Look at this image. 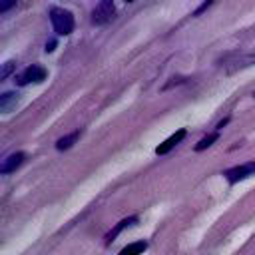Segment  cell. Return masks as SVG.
I'll return each instance as SVG.
<instances>
[{"label": "cell", "instance_id": "obj_7", "mask_svg": "<svg viewBox=\"0 0 255 255\" xmlns=\"http://www.w3.org/2000/svg\"><path fill=\"white\" fill-rule=\"evenodd\" d=\"M16 104H18V94H14V92H4V94L0 96V110H2L4 114L12 112V110L16 108Z\"/></svg>", "mask_w": 255, "mask_h": 255}, {"label": "cell", "instance_id": "obj_6", "mask_svg": "<svg viewBox=\"0 0 255 255\" xmlns=\"http://www.w3.org/2000/svg\"><path fill=\"white\" fill-rule=\"evenodd\" d=\"M24 153L22 151H16V153H10L4 161H2V165H0V171L2 173H12L16 167H20L22 165V161H24Z\"/></svg>", "mask_w": 255, "mask_h": 255}, {"label": "cell", "instance_id": "obj_5", "mask_svg": "<svg viewBox=\"0 0 255 255\" xmlns=\"http://www.w3.org/2000/svg\"><path fill=\"white\" fill-rule=\"evenodd\" d=\"M183 137H185V129H177V131H175V133H171L163 143H159V145L155 147V153H157V155L167 153V151H169V149H173V147H175Z\"/></svg>", "mask_w": 255, "mask_h": 255}, {"label": "cell", "instance_id": "obj_12", "mask_svg": "<svg viewBox=\"0 0 255 255\" xmlns=\"http://www.w3.org/2000/svg\"><path fill=\"white\" fill-rule=\"evenodd\" d=\"M14 68H16V64H14V62H6V64H4V68H2V74H0V78H2V80H6Z\"/></svg>", "mask_w": 255, "mask_h": 255}, {"label": "cell", "instance_id": "obj_13", "mask_svg": "<svg viewBox=\"0 0 255 255\" xmlns=\"http://www.w3.org/2000/svg\"><path fill=\"white\" fill-rule=\"evenodd\" d=\"M54 46H56V42H50V44H46V52H52V50H54Z\"/></svg>", "mask_w": 255, "mask_h": 255}, {"label": "cell", "instance_id": "obj_14", "mask_svg": "<svg viewBox=\"0 0 255 255\" xmlns=\"http://www.w3.org/2000/svg\"><path fill=\"white\" fill-rule=\"evenodd\" d=\"M253 98H255V92H253Z\"/></svg>", "mask_w": 255, "mask_h": 255}, {"label": "cell", "instance_id": "obj_8", "mask_svg": "<svg viewBox=\"0 0 255 255\" xmlns=\"http://www.w3.org/2000/svg\"><path fill=\"white\" fill-rule=\"evenodd\" d=\"M135 221H137V217H128V219H122V221H120V223H118V225H116L112 231H108V235H106V243H112V241H114V239H116V237H118V235H120V233H122L126 227L133 225Z\"/></svg>", "mask_w": 255, "mask_h": 255}, {"label": "cell", "instance_id": "obj_4", "mask_svg": "<svg viewBox=\"0 0 255 255\" xmlns=\"http://www.w3.org/2000/svg\"><path fill=\"white\" fill-rule=\"evenodd\" d=\"M225 179L229 183H237V181H243L251 175H255V161H247V163H241V165H235V167H229L223 171Z\"/></svg>", "mask_w": 255, "mask_h": 255}, {"label": "cell", "instance_id": "obj_9", "mask_svg": "<svg viewBox=\"0 0 255 255\" xmlns=\"http://www.w3.org/2000/svg\"><path fill=\"white\" fill-rule=\"evenodd\" d=\"M147 249V241H133L129 245H126L118 255H141Z\"/></svg>", "mask_w": 255, "mask_h": 255}, {"label": "cell", "instance_id": "obj_10", "mask_svg": "<svg viewBox=\"0 0 255 255\" xmlns=\"http://www.w3.org/2000/svg\"><path fill=\"white\" fill-rule=\"evenodd\" d=\"M80 137V131H72L70 135H64V137H60L58 141H56V147L58 149H68V147H72L74 143H76V139Z\"/></svg>", "mask_w": 255, "mask_h": 255}, {"label": "cell", "instance_id": "obj_1", "mask_svg": "<svg viewBox=\"0 0 255 255\" xmlns=\"http://www.w3.org/2000/svg\"><path fill=\"white\" fill-rule=\"evenodd\" d=\"M50 22H52V28L58 36H68L74 30V16L70 10L52 6L50 8Z\"/></svg>", "mask_w": 255, "mask_h": 255}, {"label": "cell", "instance_id": "obj_3", "mask_svg": "<svg viewBox=\"0 0 255 255\" xmlns=\"http://www.w3.org/2000/svg\"><path fill=\"white\" fill-rule=\"evenodd\" d=\"M116 16V6L112 0H102L100 4H96V8L92 10V24L94 26H104L108 22H112Z\"/></svg>", "mask_w": 255, "mask_h": 255}, {"label": "cell", "instance_id": "obj_11", "mask_svg": "<svg viewBox=\"0 0 255 255\" xmlns=\"http://www.w3.org/2000/svg\"><path fill=\"white\" fill-rule=\"evenodd\" d=\"M217 137H219V133H217V131H215V133H209V135H205V137H203V139H199V143L195 145V151H201V149L209 147V145H211V143H213Z\"/></svg>", "mask_w": 255, "mask_h": 255}, {"label": "cell", "instance_id": "obj_2", "mask_svg": "<svg viewBox=\"0 0 255 255\" xmlns=\"http://www.w3.org/2000/svg\"><path fill=\"white\" fill-rule=\"evenodd\" d=\"M46 76H48V72H46V68H42V66H38V64H32V66H28V68H24L18 76H14V82L18 84V86H26V84H40V82H44L46 80Z\"/></svg>", "mask_w": 255, "mask_h": 255}]
</instances>
